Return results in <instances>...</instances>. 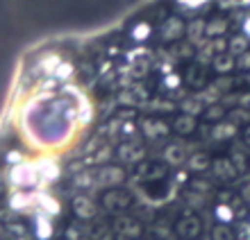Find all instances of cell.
I'll return each instance as SVG.
<instances>
[{
    "label": "cell",
    "instance_id": "1",
    "mask_svg": "<svg viewBox=\"0 0 250 240\" xmlns=\"http://www.w3.org/2000/svg\"><path fill=\"white\" fill-rule=\"evenodd\" d=\"M100 206L109 211V213H123V211H130L134 206V195L127 188H105L100 195Z\"/></svg>",
    "mask_w": 250,
    "mask_h": 240
},
{
    "label": "cell",
    "instance_id": "2",
    "mask_svg": "<svg viewBox=\"0 0 250 240\" xmlns=\"http://www.w3.org/2000/svg\"><path fill=\"white\" fill-rule=\"evenodd\" d=\"M173 231H175V236L180 240H198L203 236L205 227L198 213H185V215H180L178 222L173 224Z\"/></svg>",
    "mask_w": 250,
    "mask_h": 240
},
{
    "label": "cell",
    "instance_id": "3",
    "mask_svg": "<svg viewBox=\"0 0 250 240\" xmlns=\"http://www.w3.org/2000/svg\"><path fill=\"white\" fill-rule=\"evenodd\" d=\"M159 41L162 43H178L187 37V23L180 16H168L159 27Z\"/></svg>",
    "mask_w": 250,
    "mask_h": 240
},
{
    "label": "cell",
    "instance_id": "4",
    "mask_svg": "<svg viewBox=\"0 0 250 240\" xmlns=\"http://www.w3.org/2000/svg\"><path fill=\"white\" fill-rule=\"evenodd\" d=\"M112 227H114V231H116V236L123 240H137L144 236V224H141L137 218H132V215H119V218H114Z\"/></svg>",
    "mask_w": 250,
    "mask_h": 240
},
{
    "label": "cell",
    "instance_id": "5",
    "mask_svg": "<svg viewBox=\"0 0 250 240\" xmlns=\"http://www.w3.org/2000/svg\"><path fill=\"white\" fill-rule=\"evenodd\" d=\"M209 75H211V68L205 64H189L182 73V84H187L189 89H205L209 86Z\"/></svg>",
    "mask_w": 250,
    "mask_h": 240
},
{
    "label": "cell",
    "instance_id": "6",
    "mask_svg": "<svg viewBox=\"0 0 250 240\" xmlns=\"http://www.w3.org/2000/svg\"><path fill=\"white\" fill-rule=\"evenodd\" d=\"M71 208H73V213H75V218H78V220H82V222L96 220V218H98V213H100L98 202H93L91 197H89V195H84V193H80V195H75V197H73Z\"/></svg>",
    "mask_w": 250,
    "mask_h": 240
},
{
    "label": "cell",
    "instance_id": "7",
    "mask_svg": "<svg viewBox=\"0 0 250 240\" xmlns=\"http://www.w3.org/2000/svg\"><path fill=\"white\" fill-rule=\"evenodd\" d=\"M139 131L144 134L146 138H150V141H162V138H168L173 134L171 129V123L168 120H162V118H144L141 123H139Z\"/></svg>",
    "mask_w": 250,
    "mask_h": 240
},
{
    "label": "cell",
    "instance_id": "8",
    "mask_svg": "<svg viewBox=\"0 0 250 240\" xmlns=\"http://www.w3.org/2000/svg\"><path fill=\"white\" fill-rule=\"evenodd\" d=\"M168 123H171V129L175 136L187 138V136H193L198 131V123H200V120H198V116H193V113L180 111V113H175Z\"/></svg>",
    "mask_w": 250,
    "mask_h": 240
},
{
    "label": "cell",
    "instance_id": "9",
    "mask_svg": "<svg viewBox=\"0 0 250 240\" xmlns=\"http://www.w3.org/2000/svg\"><path fill=\"white\" fill-rule=\"evenodd\" d=\"M125 182V170L121 166H105V168H100L98 177H96V184L103 186V188H116L121 184Z\"/></svg>",
    "mask_w": 250,
    "mask_h": 240
},
{
    "label": "cell",
    "instance_id": "10",
    "mask_svg": "<svg viewBox=\"0 0 250 240\" xmlns=\"http://www.w3.org/2000/svg\"><path fill=\"white\" fill-rule=\"evenodd\" d=\"M209 172L216 177V179H221V182H232V179L239 175L237 166L232 163L230 156H216V159H211Z\"/></svg>",
    "mask_w": 250,
    "mask_h": 240
},
{
    "label": "cell",
    "instance_id": "11",
    "mask_svg": "<svg viewBox=\"0 0 250 240\" xmlns=\"http://www.w3.org/2000/svg\"><path fill=\"white\" fill-rule=\"evenodd\" d=\"M209 68L216 75H230L237 64H234V55L230 50H223V52H214V59L209 61Z\"/></svg>",
    "mask_w": 250,
    "mask_h": 240
},
{
    "label": "cell",
    "instance_id": "12",
    "mask_svg": "<svg viewBox=\"0 0 250 240\" xmlns=\"http://www.w3.org/2000/svg\"><path fill=\"white\" fill-rule=\"evenodd\" d=\"M37 179H39V172H37L32 166H27V163H23V166H19V168H14V172H12V184L14 186H21V188L34 186Z\"/></svg>",
    "mask_w": 250,
    "mask_h": 240
},
{
    "label": "cell",
    "instance_id": "13",
    "mask_svg": "<svg viewBox=\"0 0 250 240\" xmlns=\"http://www.w3.org/2000/svg\"><path fill=\"white\" fill-rule=\"evenodd\" d=\"M119 159L125 163H137L144 159V148L139 145V141L134 138V141H127V143H123L119 148Z\"/></svg>",
    "mask_w": 250,
    "mask_h": 240
},
{
    "label": "cell",
    "instance_id": "14",
    "mask_svg": "<svg viewBox=\"0 0 250 240\" xmlns=\"http://www.w3.org/2000/svg\"><path fill=\"white\" fill-rule=\"evenodd\" d=\"M237 134H239V127L234 123H230L228 118L221 120V123L211 125V136H214V141H232Z\"/></svg>",
    "mask_w": 250,
    "mask_h": 240
},
{
    "label": "cell",
    "instance_id": "15",
    "mask_svg": "<svg viewBox=\"0 0 250 240\" xmlns=\"http://www.w3.org/2000/svg\"><path fill=\"white\" fill-rule=\"evenodd\" d=\"M162 156H164V163L166 166H182V163H187V152L182 145L178 143H166L164 152H162Z\"/></svg>",
    "mask_w": 250,
    "mask_h": 240
},
{
    "label": "cell",
    "instance_id": "16",
    "mask_svg": "<svg viewBox=\"0 0 250 240\" xmlns=\"http://www.w3.org/2000/svg\"><path fill=\"white\" fill-rule=\"evenodd\" d=\"M228 107H223V104L218 102H209L207 107L203 109V113H200V118H203V123L207 125H214V123H221V120H225L228 118Z\"/></svg>",
    "mask_w": 250,
    "mask_h": 240
},
{
    "label": "cell",
    "instance_id": "17",
    "mask_svg": "<svg viewBox=\"0 0 250 240\" xmlns=\"http://www.w3.org/2000/svg\"><path fill=\"white\" fill-rule=\"evenodd\" d=\"M89 238L91 240H114L116 238V231H114L112 222H93V227L89 229Z\"/></svg>",
    "mask_w": 250,
    "mask_h": 240
},
{
    "label": "cell",
    "instance_id": "18",
    "mask_svg": "<svg viewBox=\"0 0 250 240\" xmlns=\"http://www.w3.org/2000/svg\"><path fill=\"white\" fill-rule=\"evenodd\" d=\"M187 163H189V168L193 170V172L203 175V172H209V168H211V156L205 154V152H196V154H191L189 159H187Z\"/></svg>",
    "mask_w": 250,
    "mask_h": 240
},
{
    "label": "cell",
    "instance_id": "19",
    "mask_svg": "<svg viewBox=\"0 0 250 240\" xmlns=\"http://www.w3.org/2000/svg\"><path fill=\"white\" fill-rule=\"evenodd\" d=\"M211 240H237V238H234V231L228 224L218 222V224L211 227Z\"/></svg>",
    "mask_w": 250,
    "mask_h": 240
},
{
    "label": "cell",
    "instance_id": "20",
    "mask_svg": "<svg viewBox=\"0 0 250 240\" xmlns=\"http://www.w3.org/2000/svg\"><path fill=\"white\" fill-rule=\"evenodd\" d=\"M228 120L230 123H234L237 127H241V125H248L250 123V111H246V109H234V111H228Z\"/></svg>",
    "mask_w": 250,
    "mask_h": 240
},
{
    "label": "cell",
    "instance_id": "21",
    "mask_svg": "<svg viewBox=\"0 0 250 240\" xmlns=\"http://www.w3.org/2000/svg\"><path fill=\"white\" fill-rule=\"evenodd\" d=\"M173 234H175L173 227H168V224H164V222H157V224L152 227V238L155 240H168Z\"/></svg>",
    "mask_w": 250,
    "mask_h": 240
},
{
    "label": "cell",
    "instance_id": "22",
    "mask_svg": "<svg viewBox=\"0 0 250 240\" xmlns=\"http://www.w3.org/2000/svg\"><path fill=\"white\" fill-rule=\"evenodd\" d=\"M234 64H237V71H241V73L250 71V48H246L244 52L234 55Z\"/></svg>",
    "mask_w": 250,
    "mask_h": 240
},
{
    "label": "cell",
    "instance_id": "23",
    "mask_svg": "<svg viewBox=\"0 0 250 240\" xmlns=\"http://www.w3.org/2000/svg\"><path fill=\"white\" fill-rule=\"evenodd\" d=\"M64 238L66 240H86V238H89V231H84V229L78 227V224H68Z\"/></svg>",
    "mask_w": 250,
    "mask_h": 240
},
{
    "label": "cell",
    "instance_id": "24",
    "mask_svg": "<svg viewBox=\"0 0 250 240\" xmlns=\"http://www.w3.org/2000/svg\"><path fill=\"white\" fill-rule=\"evenodd\" d=\"M216 218L223 222V224L225 222H230L232 218H234V208H232L230 204H225V202L223 204H216Z\"/></svg>",
    "mask_w": 250,
    "mask_h": 240
},
{
    "label": "cell",
    "instance_id": "25",
    "mask_svg": "<svg viewBox=\"0 0 250 240\" xmlns=\"http://www.w3.org/2000/svg\"><path fill=\"white\" fill-rule=\"evenodd\" d=\"M241 134H244V143L250 148V123L244 127V131H241Z\"/></svg>",
    "mask_w": 250,
    "mask_h": 240
},
{
    "label": "cell",
    "instance_id": "26",
    "mask_svg": "<svg viewBox=\"0 0 250 240\" xmlns=\"http://www.w3.org/2000/svg\"><path fill=\"white\" fill-rule=\"evenodd\" d=\"M246 82H248V84H250V71L246 73Z\"/></svg>",
    "mask_w": 250,
    "mask_h": 240
},
{
    "label": "cell",
    "instance_id": "27",
    "mask_svg": "<svg viewBox=\"0 0 250 240\" xmlns=\"http://www.w3.org/2000/svg\"><path fill=\"white\" fill-rule=\"evenodd\" d=\"M62 240H66V238H62Z\"/></svg>",
    "mask_w": 250,
    "mask_h": 240
}]
</instances>
